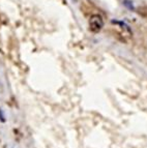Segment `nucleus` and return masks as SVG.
I'll list each match as a JSON object with an SVG mask.
<instances>
[{
  "label": "nucleus",
  "instance_id": "nucleus-1",
  "mask_svg": "<svg viewBox=\"0 0 147 148\" xmlns=\"http://www.w3.org/2000/svg\"><path fill=\"white\" fill-rule=\"evenodd\" d=\"M104 19L101 15L98 14H94L89 18L88 21V26H89V30H90L92 33H98L100 32L104 27Z\"/></svg>",
  "mask_w": 147,
  "mask_h": 148
},
{
  "label": "nucleus",
  "instance_id": "nucleus-2",
  "mask_svg": "<svg viewBox=\"0 0 147 148\" xmlns=\"http://www.w3.org/2000/svg\"><path fill=\"white\" fill-rule=\"evenodd\" d=\"M0 121L2 122V123H5L6 122V119H5V114L3 112V110L0 108Z\"/></svg>",
  "mask_w": 147,
  "mask_h": 148
},
{
  "label": "nucleus",
  "instance_id": "nucleus-3",
  "mask_svg": "<svg viewBox=\"0 0 147 148\" xmlns=\"http://www.w3.org/2000/svg\"><path fill=\"white\" fill-rule=\"evenodd\" d=\"M12 148H14V147H12Z\"/></svg>",
  "mask_w": 147,
  "mask_h": 148
}]
</instances>
